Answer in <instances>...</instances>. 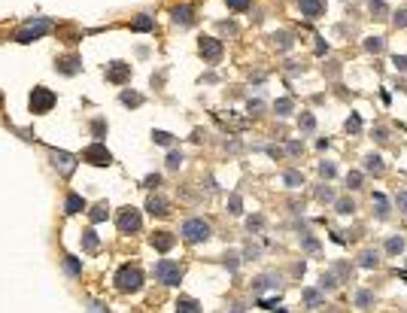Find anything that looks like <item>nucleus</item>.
<instances>
[{"instance_id": "obj_1", "label": "nucleus", "mask_w": 407, "mask_h": 313, "mask_svg": "<svg viewBox=\"0 0 407 313\" xmlns=\"http://www.w3.org/2000/svg\"><path fill=\"white\" fill-rule=\"evenodd\" d=\"M180 237L186 240V243H201V240H210L213 237V228H210V222H204V219H186L183 225H180Z\"/></svg>"}, {"instance_id": "obj_2", "label": "nucleus", "mask_w": 407, "mask_h": 313, "mask_svg": "<svg viewBox=\"0 0 407 313\" xmlns=\"http://www.w3.org/2000/svg\"><path fill=\"white\" fill-rule=\"evenodd\" d=\"M113 283H116L119 292H137L140 286H143V274H140V268H134V265H122L116 271V277H113Z\"/></svg>"}, {"instance_id": "obj_3", "label": "nucleus", "mask_w": 407, "mask_h": 313, "mask_svg": "<svg viewBox=\"0 0 407 313\" xmlns=\"http://www.w3.org/2000/svg\"><path fill=\"white\" fill-rule=\"evenodd\" d=\"M183 265L180 262H170V258H161V262L155 265V280L164 283V286H180L183 283Z\"/></svg>"}, {"instance_id": "obj_4", "label": "nucleus", "mask_w": 407, "mask_h": 313, "mask_svg": "<svg viewBox=\"0 0 407 313\" xmlns=\"http://www.w3.org/2000/svg\"><path fill=\"white\" fill-rule=\"evenodd\" d=\"M55 103H58L55 92H52V89H46V85H37V89L31 92V113L43 116V113H49L52 107H55Z\"/></svg>"}, {"instance_id": "obj_5", "label": "nucleus", "mask_w": 407, "mask_h": 313, "mask_svg": "<svg viewBox=\"0 0 407 313\" xmlns=\"http://www.w3.org/2000/svg\"><path fill=\"white\" fill-rule=\"evenodd\" d=\"M52 31V22L49 19H37V22H28L19 33H15V43H33V40H40L46 37V33Z\"/></svg>"}, {"instance_id": "obj_6", "label": "nucleus", "mask_w": 407, "mask_h": 313, "mask_svg": "<svg viewBox=\"0 0 407 313\" xmlns=\"http://www.w3.org/2000/svg\"><path fill=\"white\" fill-rule=\"evenodd\" d=\"M82 161L94 164V167H110V164H113V155H110V149H107V146H103V143L97 140V143H92V146H85Z\"/></svg>"}, {"instance_id": "obj_7", "label": "nucleus", "mask_w": 407, "mask_h": 313, "mask_svg": "<svg viewBox=\"0 0 407 313\" xmlns=\"http://www.w3.org/2000/svg\"><path fill=\"white\" fill-rule=\"evenodd\" d=\"M49 158H52V167H55L61 177H70L76 170V155H70L64 149H49Z\"/></svg>"}, {"instance_id": "obj_8", "label": "nucleus", "mask_w": 407, "mask_h": 313, "mask_svg": "<svg viewBox=\"0 0 407 313\" xmlns=\"http://www.w3.org/2000/svg\"><path fill=\"white\" fill-rule=\"evenodd\" d=\"M140 225H143V219H140V210H134V207H128V210L119 213V231H122V234L140 231Z\"/></svg>"}, {"instance_id": "obj_9", "label": "nucleus", "mask_w": 407, "mask_h": 313, "mask_svg": "<svg viewBox=\"0 0 407 313\" xmlns=\"http://www.w3.org/2000/svg\"><path fill=\"white\" fill-rule=\"evenodd\" d=\"M103 73H107V79H110L113 85H125V82L131 79V64H125V61H110Z\"/></svg>"}, {"instance_id": "obj_10", "label": "nucleus", "mask_w": 407, "mask_h": 313, "mask_svg": "<svg viewBox=\"0 0 407 313\" xmlns=\"http://www.w3.org/2000/svg\"><path fill=\"white\" fill-rule=\"evenodd\" d=\"M280 274H274V271H268V274H258L255 280H252V292L255 295H261V292H268V289H274V292H280Z\"/></svg>"}, {"instance_id": "obj_11", "label": "nucleus", "mask_w": 407, "mask_h": 313, "mask_svg": "<svg viewBox=\"0 0 407 313\" xmlns=\"http://www.w3.org/2000/svg\"><path fill=\"white\" fill-rule=\"evenodd\" d=\"M198 52H201L207 61H219V58H222V40H216V37H201Z\"/></svg>"}, {"instance_id": "obj_12", "label": "nucleus", "mask_w": 407, "mask_h": 313, "mask_svg": "<svg viewBox=\"0 0 407 313\" xmlns=\"http://www.w3.org/2000/svg\"><path fill=\"white\" fill-rule=\"evenodd\" d=\"M298 9H301V15L304 19H319V15L325 12V0H298Z\"/></svg>"}, {"instance_id": "obj_13", "label": "nucleus", "mask_w": 407, "mask_h": 313, "mask_svg": "<svg viewBox=\"0 0 407 313\" xmlns=\"http://www.w3.org/2000/svg\"><path fill=\"white\" fill-rule=\"evenodd\" d=\"M146 210H149V216H167V213H170V201L161 198V195H149Z\"/></svg>"}, {"instance_id": "obj_14", "label": "nucleus", "mask_w": 407, "mask_h": 313, "mask_svg": "<svg viewBox=\"0 0 407 313\" xmlns=\"http://www.w3.org/2000/svg\"><path fill=\"white\" fill-rule=\"evenodd\" d=\"M149 243H152L158 252H170V250H173V243H176V237H173L170 231H155V234L149 237Z\"/></svg>"}, {"instance_id": "obj_15", "label": "nucleus", "mask_w": 407, "mask_h": 313, "mask_svg": "<svg viewBox=\"0 0 407 313\" xmlns=\"http://www.w3.org/2000/svg\"><path fill=\"white\" fill-rule=\"evenodd\" d=\"M362 167H365V173H371V177H383V173H386V164H383V158L377 152H368Z\"/></svg>"}, {"instance_id": "obj_16", "label": "nucleus", "mask_w": 407, "mask_h": 313, "mask_svg": "<svg viewBox=\"0 0 407 313\" xmlns=\"http://www.w3.org/2000/svg\"><path fill=\"white\" fill-rule=\"evenodd\" d=\"M55 70L64 73V76H76V73L82 70V61H79L76 55H67V58H61V61L55 64Z\"/></svg>"}, {"instance_id": "obj_17", "label": "nucleus", "mask_w": 407, "mask_h": 313, "mask_svg": "<svg viewBox=\"0 0 407 313\" xmlns=\"http://www.w3.org/2000/svg\"><path fill=\"white\" fill-rule=\"evenodd\" d=\"M170 19H173V25L188 28V25L194 22V9H191V6H173V9H170Z\"/></svg>"}, {"instance_id": "obj_18", "label": "nucleus", "mask_w": 407, "mask_h": 313, "mask_svg": "<svg viewBox=\"0 0 407 313\" xmlns=\"http://www.w3.org/2000/svg\"><path fill=\"white\" fill-rule=\"evenodd\" d=\"M85 207H88V204H85V198H82V195H73V192H70V195H67V201H64V213H67V216H76V213H82V210H85Z\"/></svg>"}, {"instance_id": "obj_19", "label": "nucleus", "mask_w": 407, "mask_h": 313, "mask_svg": "<svg viewBox=\"0 0 407 313\" xmlns=\"http://www.w3.org/2000/svg\"><path fill=\"white\" fill-rule=\"evenodd\" d=\"M97 247H100V240H97L94 228H85L82 231V252H97Z\"/></svg>"}, {"instance_id": "obj_20", "label": "nucleus", "mask_w": 407, "mask_h": 313, "mask_svg": "<svg viewBox=\"0 0 407 313\" xmlns=\"http://www.w3.org/2000/svg\"><path fill=\"white\" fill-rule=\"evenodd\" d=\"M377 265H380V252H377V250H365V252L359 255V268L371 271V268H377Z\"/></svg>"}, {"instance_id": "obj_21", "label": "nucleus", "mask_w": 407, "mask_h": 313, "mask_svg": "<svg viewBox=\"0 0 407 313\" xmlns=\"http://www.w3.org/2000/svg\"><path fill=\"white\" fill-rule=\"evenodd\" d=\"M322 289H304V304L310 307V310H319L322 307Z\"/></svg>"}, {"instance_id": "obj_22", "label": "nucleus", "mask_w": 407, "mask_h": 313, "mask_svg": "<svg viewBox=\"0 0 407 313\" xmlns=\"http://www.w3.org/2000/svg\"><path fill=\"white\" fill-rule=\"evenodd\" d=\"M155 28V19H152V15H137V19L131 22V31H137V33H146V31H152Z\"/></svg>"}, {"instance_id": "obj_23", "label": "nucleus", "mask_w": 407, "mask_h": 313, "mask_svg": "<svg viewBox=\"0 0 407 313\" xmlns=\"http://www.w3.org/2000/svg\"><path fill=\"white\" fill-rule=\"evenodd\" d=\"M107 216H110V204H107V201H100V204H94L92 210H88V219H92L94 225H97V222H103Z\"/></svg>"}, {"instance_id": "obj_24", "label": "nucleus", "mask_w": 407, "mask_h": 313, "mask_svg": "<svg viewBox=\"0 0 407 313\" xmlns=\"http://www.w3.org/2000/svg\"><path fill=\"white\" fill-rule=\"evenodd\" d=\"M371 204L377 207V216H380V219L389 216V198H386L383 192H374V195H371Z\"/></svg>"}, {"instance_id": "obj_25", "label": "nucleus", "mask_w": 407, "mask_h": 313, "mask_svg": "<svg viewBox=\"0 0 407 313\" xmlns=\"http://www.w3.org/2000/svg\"><path fill=\"white\" fill-rule=\"evenodd\" d=\"M292 110H295V103H292V97H280V100H274V113L277 116H292Z\"/></svg>"}, {"instance_id": "obj_26", "label": "nucleus", "mask_w": 407, "mask_h": 313, "mask_svg": "<svg viewBox=\"0 0 407 313\" xmlns=\"http://www.w3.org/2000/svg\"><path fill=\"white\" fill-rule=\"evenodd\" d=\"M404 247H407V240H404V237H398V234L386 240V252H389V255H401V252H404Z\"/></svg>"}, {"instance_id": "obj_27", "label": "nucleus", "mask_w": 407, "mask_h": 313, "mask_svg": "<svg viewBox=\"0 0 407 313\" xmlns=\"http://www.w3.org/2000/svg\"><path fill=\"white\" fill-rule=\"evenodd\" d=\"M371 304H374V292L359 289V292H356V307H359V310H371Z\"/></svg>"}, {"instance_id": "obj_28", "label": "nucleus", "mask_w": 407, "mask_h": 313, "mask_svg": "<svg viewBox=\"0 0 407 313\" xmlns=\"http://www.w3.org/2000/svg\"><path fill=\"white\" fill-rule=\"evenodd\" d=\"M282 183H286L289 188H298V186H304V173L301 170H286L282 173Z\"/></svg>"}, {"instance_id": "obj_29", "label": "nucleus", "mask_w": 407, "mask_h": 313, "mask_svg": "<svg viewBox=\"0 0 407 313\" xmlns=\"http://www.w3.org/2000/svg\"><path fill=\"white\" fill-rule=\"evenodd\" d=\"M274 46H277V49H282V52H289V49L295 46V40H292V33H286V31H280V33H274Z\"/></svg>"}, {"instance_id": "obj_30", "label": "nucleus", "mask_w": 407, "mask_h": 313, "mask_svg": "<svg viewBox=\"0 0 407 313\" xmlns=\"http://www.w3.org/2000/svg\"><path fill=\"white\" fill-rule=\"evenodd\" d=\"M344 131H346V134H362V116H359V113H349V119L344 122Z\"/></svg>"}, {"instance_id": "obj_31", "label": "nucleus", "mask_w": 407, "mask_h": 313, "mask_svg": "<svg viewBox=\"0 0 407 313\" xmlns=\"http://www.w3.org/2000/svg\"><path fill=\"white\" fill-rule=\"evenodd\" d=\"M298 128L304 131V134L316 131V116H313V113H301V116H298Z\"/></svg>"}, {"instance_id": "obj_32", "label": "nucleus", "mask_w": 407, "mask_h": 313, "mask_svg": "<svg viewBox=\"0 0 407 313\" xmlns=\"http://www.w3.org/2000/svg\"><path fill=\"white\" fill-rule=\"evenodd\" d=\"M64 271L70 274V277H79L82 274V262L76 255H64Z\"/></svg>"}, {"instance_id": "obj_33", "label": "nucleus", "mask_w": 407, "mask_h": 313, "mask_svg": "<svg viewBox=\"0 0 407 313\" xmlns=\"http://www.w3.org/2000/svg\"><path fill=\"white\" fill-rule=\"evenodd\" d=\"M319 289H322V292L338 289V274H334V271H325V274L319 277Z\"/></svg>"}, {"instance_id": "obj_34", "label": "nucleus", "mask_w": 407, "mask_h": 313, "mask_svg": "<svg viewBox=\"0 0 407 313\" xmlns=\"http://www.w3.org/2000/svg\"><path fill=\"white\" fill-rule=\"evenodd\" d=\"M362 183H365V173H362V170H349V173H346V188H349V192L362 188Z\"/></svg>"}, {"instance_id": "obj_35", "label": "nucleus", "mask_w": 407, "mask_h": 313, "mask_svg": "<svg viewBox=\"0 0 407 313\" xmlns=\"http://www.w3.org/2000/svg\"><path fill=\"white\" fill-rule=\"evenodd\" d=\"M383 49H386V40H383V37H368V40H365V52H371V55H380Z\"/></svg>"}, {"instance_id": "obj_36", "label": "nucleus", "mask_w": 407, "mask_h": 313, "mask_svg": "<svg viewBox=\"0 0 407 313\" xmlns=\"http://www.w3.org/2000/svg\"><path fill=\"white\" fill-rule=\"evenodd\" d=\"M334 207H338V213H341V216H352V213H356V201H352V198H341V201H334Z\"/></svg>"}, {"instance_id": "obj_37", "label": "nucleus", "mask_w": 407, "mask_h": 313, "mask_svg": "<svg viewBox=\"0 0 407 313\" xmlns=\"http://www.w3.org/2000/svg\"><path fill=\"white\" fill-rule=\"evenodd\" d=\"M176 310H180V313H198L201 304L194 301V298H180V301H176Z\"/></svg>"}, {"instance_id": "obj_38", "label": "nucleus", "mask_w": 407, "mask_h": 313, "mask_svg": "<svg viewBox=\"0 0 407 313\" xmlns=\"http://www.w3.org/2000/svg\"><path fill=\"white\" fill-rule=\"evenodd\" d=\"M119 100L125 103V107H140V103H143V94H137V92H122Z\"/></svg>"}, {"instance_id": "obj_39", "label": "nucleus", "mask_w": 407, "mask_h": 313, "mask_svg": "<svg viewBox=\"0 0 407 313\" xmlns=\"http://www.w3.org/2000/svg\"><path fill=\"white\" fill-rule=\"evenodd\" d=\"M183 167V152L180 149H170L167 152V170H180Z\"/></svg>"}, {"instance_id": "obj_40", "label": "nucleus", "mask_w": 407, "mask_h": 313, "mask_svg": "<svg viewBox=\"0 0 407 313\" xmlns=\"http://www.w3.org/2000/svg\"><path fill=\"white\" fill-rule=\"evenodd\" d=\"M368 9L374 12V19H383V15H389V6L383 3V0H371V3H368Z\"/></svg>"}, {"instance_id": "obj_41", "label": "nucleus", "mask_w": 407, "mask_h": 313, "mask_svg": "<svg viewBox=\"0 0 407 313\" xmlns=\"http://www.w3.org/2000/svg\"><path fill=\"white\" fill-rule=\"evenodd\" d=\"M228 213H231V216H240V213H243V198H240V195L228 198Z\"/></svg>"}, {"instance_id": "obj_42", "label": "nucleus", "mask_w": 407, "mask_h": 313, "mask_svg": "<svg viewBox=\"0 0 407 313\" xmlns=\"http://www.w3.org/2000/svg\"><path fill=\"white\" fill-rule=\"evenodd\" d=\"M261 255V250L255 247V243H246V247H243V252H240V258H243V262H252V258H258Z\"/></svg>"}, {"instance_id": "obj_43", "label": "nucleus", "mask_w": 407, "mask_h": 313, "mask_svg": "<svg viewBox=\"0 0 407 313\" xmlns=\"http://www.w3.org/2000/svg\"><path fill=\"white\" fill-rule=\"evenodd\" d=\"M319 177H322V180H331V177H338V167H334L331 161H319Z\"/></svg>"}, {"instance_id": "obj_44", "label": "nucleus", "mask_w": 407, "mask_h": 313, "mask_svg": "<svg viewBox=\"0 0 407 313\" xmlns=\"http://www.w3.org/2000/svg\"><path fill=\"white\" fill-rule=\"evenodd\" d=\"M301 247H304L307 252H319V240L310 237V234H301Z\"/></svg>"}, {"instance_id": "obj_45", "label": "nucleus", "mask_w": 407, "mask_h": 313, "mask_svg": "<svg viewBox=\"0 0 407 313\" xmlns=\"http://www.w3.org/2000/svg\"><path fill=\"white\" fill-rule=\"evenodd\" d=\"M152 140H155L158 146H170V143H173V134H167V131H152Z\"/></svg>"}, {"instance_id": "obj_46", "label": "nucleus", "mask_w": 407, "mask_h": 313, "mask_svg": "<svg viewBox=\"0 0 407 313\" xmlns=\"http://www.w3.org/2000/svg\"><path fill=\"white\" fill-rule=\"evenodd\" d=\"M225 3H228V9H234V12H246L252 0H225Z\"/></svg>"}, {"instance_id": "obj_47", "label": "nucleus", "mask_w": 407, "mask_h": 313, "mask_svg": "<svg viewBox=\"0 0 407 313\" xmlns=\"http://www.w3.org/2000/svg\"><path fill=\"white\" fill-rule=\"evenodd\" d=\"M316 201H322V204H328V201H334V192H331L328 186H319V188H316Z\"/></svg>"}, {"instance_id": "obj_48", "label": "nucleus", "mask_w": 407, "mask_h": 313, "mask_svg": "<svg viewBox=\"0 0 407 313\" xmlns=\"http://www.w3.org/2000/svg\"><path fill=\"white\" fill-rule=\"evenodd\" d=\"M92 134H94L97 140H100V137L107 134V122H103V119H94V122H92Z\"/></svg>"}, {"instance_id": "obj_49", "label": "nucleus", "mask_w": 407, "mask_h": 313, "mask_svg": "<svg viewBox=\"0 0 407 313\" xmlns=\"http://www.w3.org/2000/svg\"><path fill=\"white\" fill-rule=\"evenodd\" d=\"M392 25H395V28H407V9L392 12Z\"/></svg>"}, {"instance_id": "obj_50", "label": "nucleus", "mask_w": 407, "mask_h": 313, "mask_svg": "<svg viewBox=\"0 0 407 313\" xmlns=\"http://www.w3.org/2000/svg\"><path fill=\"white\" fill-rule=\"evenodd\" d=\"M261 110H264V100H258V97H255V100H250V103H246V113H250V116H258Z\"/></svg>"}, {"instance_id": "obj_51", "label": "nucleus", "mask_w": 407, "mask_h": 313, "mask_svg": "<svg viewBox=\"0 0 407 313\" xmlns=\"http://www.w3.org/2000/svg\"><path fill=\"white\" fill-rule=\"evenodd\" d=\"M392 67L401 73H407V55H392Z\"/></svg>"}, {"instance_id": "obj_52", "label": "nucleus", "mask_w": 407, "mask_h": 313, "mask_svg": "<svg viewBox=\"0 0 407 313\" xmlns=\"http://www.w3.org/2000/svg\"><path fill=\"white\" fill-rule=\"evenodd\" d=\"M286 152H289V155H301V152H304V143H301V140H289V143H286Z\"/></svg>"}, {"instance_id": "obj_53", "label": "nucleus", "mask_w": 407, "mask_h": 313, "mask_svg": "<svg viewBox=\"0 0 407 313\" xmlns=\"http://www.w3.org/2000/svg\"><path fill=\"white\" fill-rule=\"evenodd\" d=\"M261 225H264V216H250V219H246V228H250V231H258Z\"/></svg>"}, {"instance_id": "obj_54", "label": "nucleus", "mask_w": 407, "mask_h": 313, "mask_svg": "<svg viewBox=\"0 0 407 313\" xmlns=\"http://www.w3.org/2000/svg\"><path fill=\"white\" fill-rule=\"evenodd\" d=\"M374 140H380V143L389 140V128H386V125H377V128H374Z\"/></svg>"}, {"instance_id": "obj_55", "label": "nucleus", "mask_w": 407, "mask_h": 313, "mask_svg": "<svg viewBox=\"0 0 407 313\" xmlns=\"http://www.w3.org/2000/svg\"><path fill=\"white\" fill-rule=\"evenodd\" d=\"M237 265H240V255H237V252H228V255H225V268L237 271Z\"/></svg>"}, {"instance_id": "obj_56", "label": "nucleus", "mask_w": 407, "mask_h": 313, "mask_svg": "<svg viewBox=\"0 0 407 313\" xmlns=\"http://www.w3.org/2000/svg\"><path fill=\"white\" fill-rule=\"evenodd\" d=\"M395 207H398L401 213H407V192H398V195H395Z\"/></svg>"}, {"instance_id": "obj_57", "label": "nucleus", "mask_w": 407, "mask_h": 313, "mask_svg": "<svg viewBox=\"0 0 407 313\" xmlns=\"http://www.w3.org/2000/svg\"><path fill=\"white\" fill-rule=\"evenodd\" d=\"M143 186H146V188H155V186H161V177H158V173H149V177L143 180Z\"/></svg>"}, {"instance_id": "obj_58", "label": "nucleus", "mask_w": 407, "mask_h": 313, "mask_svg": "<svg viewBox=\"0 0 407 313\" xmlns=\"http://www.w3.org/2000/svg\"><path fill=\"white\" fill-rule=\"evenodd\" d=\"M264 152H268L271 158H282V149H280V146H264Z\"/></svg>"}, {"instance_id": "obj_59", "label": "nucleus", "mask_w": 407, "mask_h": 313, "mask_svg": "<svg viewBox=\"0 0 407 313\" xmlns=\"http://www.w3.org/2000/svg\"><path fill=\"white\" fill-rule=\"evenodd\" d=\"M331 240H334V243H346V234H344V231H331Z\"/></svg>"}, {"instance_id": "obj_60", "label": "nucleus", "mask_w": 407, "mask_h": 313, "mask_svg": "<svg viewBox=\"0 0 407 313\" xmlns=\"http://www.w3.org/2000/svg\"><path fill=\"white\" fill-rule=\"evenodd\" d=\"M325 52H328V43L319 40V43H316V55H325Z\"/></svg>"}, {"instance_id": "obj_61", "label": "nucleus", "mask_w": 407, "mask_h": 313, "mask_svg": "<svg viewBox=\"0 0 407 313\" xmlns=\"http://www.w3.org/2000/svg\"><path fill=\"white\" fill-rule=\"evenodd\" d=\"M334 274H341V277H346V274H349V265H344V262H341L338 268H334Z\"/></svg>"}, {"instance_id": "obj_62", "label": "nucleus", "mask_w": 407, "mask_h": 313, "mask_svg": "<svg viewBox=\"0 0 407 313\" xmlns=\"http://www.w3.org/2000/svg\"><path fill=\"white\" fill-rule=\"evenodd\" d=\"M395 274H398V277H401V280L407 283V271H395Z\"/></svg>"}]
</instances>
